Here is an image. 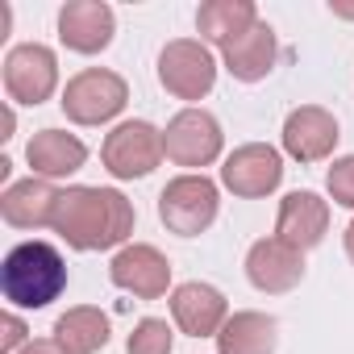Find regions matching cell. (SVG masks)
I'll list each match as a JSON object with an SVG mask.
<instances>
[{
	"mask_svg": "<svg viewBox=\"0 0 354 354\" xmlns=\"http://www.w3.org/2000/svg\"><path fill=\"white\" fill-rule=\"evenodd\" d=\"M158 84L180 96V100H201L217 84V59L205 42L196 38H175L158 55Z\"/></svg>",
	"mask_w": 354,
	"mask_h": 354,
	"instance_id": "5",
	"label": "cell"
},
{
	"mask_svg": "<svg viewBox=\"0 0 354 354\" xmlns=\"http://www.w3.org/2000/svg\"><path fill=\"white\" fill-rule=\"evenodd\" d=\"M217 184L209 175H180L158 192V217L171 234L180 238H196L217 221Z\"/></svg>",
	"mask_w": 354,
	"mask_h": 354,
	"instance_id": "3",
	"label": "cell"
},
{
	"mask_svg": "<svg viewBox=\"0 0 354 354\" xmlns=\"http://www.w3.org/2000/svg\"><path fill=\"white\" fill-rule=\"evenodd\" d=\"M13 125H17V117H13V109H5V133L0 138H13Z\"/></svg>",
	"mask_w": 354,
	"mask_h": 354,
	"instance_id": "28",
	"label": "cell"
},
{
	"mask_svg": "<svg viewBox=\"0 0 354 354\" xmlns=\"http://www.w3.org/2000/svg\"><path fill=\"white\" fill-rule=\"evenodd\" d=\"M221 125L213 113L205 109H184V113H175L162 129V150L175 167H209L217 154H221Z\"/></svg>",
	"mask_w": 354,
	"mask_h": 354,
	"instance_id": "7",
	"label": "cell"
},
{
	"mask_svg": "<svg viewBox=\"0 0 354 354\" xmlns=\"http://www.w3.org/2000/svg\"><path fill=\"white\" fill-rule=\"evenodd\" d=\"M337 121L329 109L321 104H304V109H292L288 121H283V150L296 158V162H321L333 154L337 146Z\"/></svg>",
	"mask_w": 354,
	"mask_h": 354,
	"instance_id": "14",
	"label": "cell"
},
{
	"mask_svg": "<svg viewBox=\"0 0 354 354\" xmlns=\"http://www.w3.org/2000/svg\"><path fill=\"white\" fill-rule=\"evenodd\" d=\"M21 354H71V350H63V346H59L55 337H50V342L42 337V342H30V346H26Z\"/></svg>",
	"mask_w": 354,
	"mask_h": 354,
	"instance_id": "25",
	"label": "cell"
},
{
	"mask_svg": "<svg viewBox=\"0 0 354 354\" xmlns=\"http://www.w3.org/2000/svg\"><path fill=\"white\" fill-rule=\"evenodd\" d=\"M259 21V9L254 0H209L196 13V30L201 38L217 42V46H230L238 34H246L250 26Z\"/></svg>",
	"mask_w": 354,
	"mask_h": 354,
	"instance_id": "21",
	"label": "cell"
},
{
	"mask_svg": "<svg viewBox=\"0 0 354 354\" xmlns=\"http://www.w3.org/2000/svg\"><path fill=\"white\" fill-rule=\"evenodd\" d=\"M329 230V205L317 196V192H288L283 205H279V217H275V238L296 246L300 254L313 250Z\"/></svg>",
	"mask_w": 354,
	"mask_h": 354,
	"instance_id": "15",
	"label": "cell"
},
{
	"mask_svg": "<svg viewBox=\"0 0 354 354\" xmlns=\"http://www.w3.org/2000/svg\"><path fill=\"white\" fill-rule=\"evenodd\" d=\"M117 17L104 0H67L59 9V38L75 55H100L113 42Z\"/></svg>",
	"mask_w": 354,
	"mask_h": 354,
	"instance_id": "11",
	"label": "cell"
},
{
	"mask_svg": "<svg viewBox=\"0 0 354 354\" xmlns=\"http://www.w3.org/2000/svg\"><path fill=\"white\" fill-rule=\"evenodd\" d=\"M275 342H279V325L267 313H234L217 333L221 354H275Z\"/></svg>",
	"mask_w": 354,
	"mask_h": 354,
	"instance_id": "19",
	"label": "cell"
},
{
	"mask_svg": "<svg viewBox=\"0 0 354 354\" xmlns=\"http://www.w3.org/2000/svg\"><path fill=\"white\" fill-rule=\"evenodd\" d=\"M109 275L121 292H133L138 300H158L167 296L171 288V263L158 246H146V242H133V246H121L109 263Z\"/></svg>",
	"mask_w": 354,
	"mask_h": 354,
	"instance_id": "10",
	"label": "cell"
},
{
	"mask_svg": "<svg viewBox=\"0 0 354 354\" xmlns=\"http://www.w3.org/2000/svg\"><path fill=\"white\" fill-rule=\"evenodd\" d=\"M59 196L50 180H30L21 184H9L5 196H0V217H5L13 230H42V225H55V209H59Z\"/></svg>",
	"mask_w": 354,
	"mask_h": 354,
	"instance_id": "16",
	"label": "cell"
},
{
	"mask_svg": "<svg viewBox=\"0 0 354 354\" xmlns=\"http://www.w3.org/2000/svg\"><path fill=\"white\" fill-rule=\"evenodd\" d=\"M333 17H346V21H354V5H342V0H333Z\"/></svg>",
	"mask_w": 354,
	"mask_h": 354,
	"instance_id": "26",
	"label": "cell"
},
{
	"mask_svg": "<svg viewBox=\"0 0 354 354\" xmlns=\"http://www.w3.org/2000/svg\"><path fill=\"white\" fill-rule=\"evenodd\" d=\"M279 180H283V158H279L275 146H263V142L238 146L221 167V184L234 196H246V201H259V196L275 192Z\"/></svg>",
	"mask_w": 354,
	"mask_h": 354,
	"instance_id": "9",
	"label": "cell"
},
{
	"mask_svg": "<svg viewBox=\"0 0 354 354\" xmlns=\"http://www.w3.org/2000/svg\"><path fill=\"white\" fill-rule=\"evenodd\" d=\"M325 184H329V196H333V205H342V209H354V154H346V158H337V162L329 167Z\"/></svg>",
	"mask_w": 354,
	"mask_h": 354,
	"instance_id": "23",
	"label": "cell"
},
{
	"mask_svg": "<svg viewBox=\"0 0 354 354\" xmlns=\"http://www.w3.org/2000/svg\"><path fill=\"white\" fill-rule=\"evenodd\" d=\"M55 342L71 354H96L109 346V317L92 304H80V308H67L59 321H55Z\"/></svg>",
	"mask_w": 354,
	"mask_h": 354,
	"instance_id": "20",
	"label": "cell"
},
{
	"mask_svg": "<svg viewBox=\"0 0 354 354\" xmlns=\"http://www.w3.org/2000/svg\"><path fill=\"white\" fill-rule=\"evenodd\" d=\"M342 242H346V254H350V263H354V221L346 225V234H342Z\"/></svg>",
	"mask_w": 354,
	"mask_h": 354,
	"instance_id": "27",
	"label": "cell"
},
{
	"mask_svg": "<svg viewBox=\"0 0 354 354\" xmlns=\"http://www.w3.org/2000/svg\"><path fill=\"white\" fill-rule=\"evenodd\" d=\"M26 158H30V167L42 175V180H63V175H75V171L88 162V146H84L75 133L42 129V133L30 138Z\"/></svg>",
	"mask_w": 354,
	"mask_h": 354,
	"instance_id": "18",
	"label": "cell"
},
{
	"mask_svg": "<svg viewBox=\"0 0 354 354\" xmlns=\"http://www.w3.org/2000/svg\"><path fill=\"white\" fill-rule=\"evenodd\" d=\"M162 133L150 121H121L100 146V158L117 180H142L162 162Z\"/></svg>",
	"mask_w": 354,
	"mask_h": 354,
	"instance_id": "6",
	"label": "cell"
},
{
	"mask_svg": "<svg viewBox=\"0 0 354 354\" xmlns=\"http://www.w3.org/2000/svg\"><path fill=\"white\" fill-rule=\"evenodd\" d=\"M125 100H129L125 80L104 67H88V71L71 75L63 88V113L75 125H104L125 109Z\"/></svg>",
	"mask_w": 354,
	"mask_h": 354,
	"instance_id": "4",
	"label": "cell"
},
{
	"mask_svg": "<svg viewBox=\"0 0 354 354\" xmlns=\"http://www.w3.org/2000/svg\"><path fill=\"white\" fill-rule=\"evenodd\" d=\"M67 288V263L50 242H21L5 254L0 292L13 308H46Z\"/></svg>",
	"mask_w": 354,
	"mask_h": 354,
	"instance_id": "2",
	"label": "cell"
},
{
	"mask_svg": "<svg viewBox=\"0 0 354 354\" xmlns=\"http://www.w3.org/2000/svg\"><path fill=\"white\" fill-rule=\"evenodd\" d=\"M225 55V71L242 84H259L267 80V71L275 67L279 59V42H275V30L267 21H254L246 34H238L230 46H221Z\"/></svg>",
	"mask_w": 354,
	"mask_h": 354,
	"instance_id": "17",
	"label": "cell"
},
{
	"mask_svg": "<svg viewBox=\"0 0 354 354\" xmlns=\"http://www.w3.org/2000/svg\"><path fill=\"white\" fill-rule=\"evenodd\" d=\"M59 88V59L42 42H21L5 55V92L17 104H42Z\"/></svg>",
	"mask_w": 354,
	"mask_h": 354,
	"instance_id": "8",
	"label": "cell"
},
{
	"mask_svg": "<svg viewBox=\"0 0 354 354\" xmlns=\"http://www.w3.org/2000/svg\"><path fill=\"white\" fill-rule=\"evenodd\" d=\"M55 234L71 250H113L133 234V205L117 188H67L55 209Z\"/></svg>",
	"mask_w": 354,
	"mask_h": 354,
	"instance_id": "1",
	"label": "cell"
},
{
	"mask_svg": "<svg viewBox=\"0 0 354 354\" xmlns=\"http://www.w3.org/2000/svg\"><path fill=\"white\" fill-rule=\"evenodd\" d=\"M171 317L188 337H217L221 325L230 321V304L213 283L192 279V283H180L171 292Z\"/></svg>",
	"mask_w": 354,
	"mask_h": 354,
	"instance_id": "13",
	"label": "cell"
},
{
	"mask_svg": "<svg viewBox=\"0 0 354 354\" xmlns=\"http://www.w3.org/2000/svg\"><path fill=\"white\" fill-rule=\"evenodd\" d=\"M246 279L259 288V292H292L300 279H304V254L279 238H259L250 250H246Z\"/></svg>",
	"mask_w": 354,
	"mask_h": 354,
	"instance_id": "12",
	"label": "cell"
},
{
	"mask_svg": "<svg viewBox=\"0 0 354 354\" xmlns=\"http://www.w3.org/2000/svg\"><path fill=\"white\" fill-rule=\"evenodd\" d=\"M171 346H175V333H171V325L158 321V317H142V321L133 325L129 342H125L129 354H171Z\"/></svg>",
	"mask_w": 354,
	"mask_h": 354,
	"instance_id": "22",
	"label": "cell"
},
{
	"mask_svg": "<svg viewBox=\"0 0 354 354\" xmlns=\"http://www.w3.org/2000/svg\"><path fill=\"white\" fill-rule=\"evenodd\" d=\"M26 321L17 317V313H5L0 317V354H21L30 342H26Z\"/></svg>",
	"mask_w": 354,
	"mask_h": 354,
	"instance_id": "24",
	"label": "cell"
}]
</instances>
